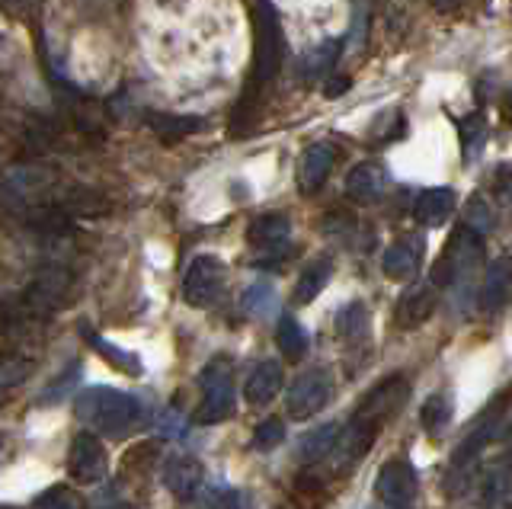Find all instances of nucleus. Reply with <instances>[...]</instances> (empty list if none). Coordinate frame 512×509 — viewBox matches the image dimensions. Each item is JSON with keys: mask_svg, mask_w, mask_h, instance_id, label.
Instances as JSON below:
<instances>
[{"mask_svg": "<svg viewBox=\"0 0 512 509\" xmlns=\"http://www.w3.org/2000/svg\"><path fill=\"white\" fill-rule=\"evenodd\" d=\"M103 509H135V506H128V503H119V506H103Z\"/></svg>", "mask_w": 512, "mask_h": 509, "instance_id": "obj_38", "label": "nucleus"}, {"mask_svg": "<svg viewBox=\"0 0 512 509\" xmlns=\"http://www.w3.org/2000/svg\"><path fill=\"white\" fill-rule=\"evenodd\" d=\"M384 170L381 164H372V161H365V164H356L349 170V177H346V196L352 202H378L381 193H384Z\"/></svg>", "mask_w": 512, "mask_h": 509, "instance_id": "obj_18", "label": "nucleus"}, {"mask_svg": "<svg viewBox=\"0 0 512 509\" xmlns=\"http://www.w3.org/2000/svg\"><path fill=\"white\" fill-rule=\"evenodd\" d=\"M493 225H496V215H493V209H490V202H487V199H480V196H474V199L468 202V209H464V228H471L474 234L484 237L487 231H493Z\"/></svg>", "mask_w": 512, "mask_h": 509, "instance_id": "obj_32", "label": "nucleus"}, {"mask_svg": "<svg viewBox=\"0 0 512 509\" xmlns=\"http://www.w3.org/2000/svg\"><path fill=\"white\" fill-rule=\"evenodd\" d=\"M423 263V237L420 234H407L400 237V241H394L388 250H384V260H381V269L388 279H397L404 282L410 279L416 269H420Z\"/></svg>", "mask_w": 512, "mask_h": 509, "instance_id": "obj_11", "label": "nucleus"}, {"mask_svg": "<svg viewBox=\"0 0 512 509\" xmlns=\"http://www.w3.org/2000/svg\"><path fill=\"white\" fill-rule=\"evenodd\" d=\"M52 183H55L52 173H45L39 167H13L4 177V193L20 202L23 209H29V205H36V202H48Z\"/></svg>", "mask_w": 512, "mask_h": 509, "instance_id": "obj_10", "label": "nucleus"}, {"mask_svg": "<svg viewBox=\"0 0 512 509\" xmlns=\"http://www.w3.org/2000/svg\"><path fill=\"white\" fill-rule=\"evenodd\" d=\"M346 90H349V77H333V81H327V87H324V93H327L330 100L343 97Z\"/></svg>", "mask_w": 512, "mask_h": 509, "instance_id": "obj_36", "label": "nucleus"}, {"mask_svg": "<svg viewBox=\"0 0 512 509\" xmlns=\"http://www.w3.org/2000/svg\"><path fill=\"white\" fill-rule=\"evenodd\" d=\"M343 55V42L340 39H324L317 45V49H311L308 55L301 58V68H298V77L301 81H320V77H327L333 68H336V61H340Z\"/></svg>", "mask_w": 512, "mask_h": 509, "instance_id": "obj_21", "label": "nucleus"}, {"mask_svg": "<svg viewBox=\"0 0 512 509\" xmlns=\"http://www.w3.org/2000/svg\"><path fill=\"white\" fill-rule=\"evenodd\" d=\"M87 343L100 353L112 369H119V372H125V375H141V362H138V356L135 353H125V349H119V346H112L109 340H103V337H96V333H90L87 330Z\"/></svg>", "mask_w": 512, "mask_h": 509, "instance_id": "obj_27", "label": "nucleus"}, {"mask_svg": "<svg viewBox=\"0 0 512 509\" xmlns=\"http://www.w3.org/2000/svg\"><path fill=\"white\" fill-rule=\"evenodd\" d=\"M288 237H292V221L282 212H269V215H260L247 228V241L256 247V250H276V247H285Z\"/></svg>", "mask_w": 512, "mask_h": 509, "instance_id": "obj_19", "label": "nucleus"}, {"mask_svg": "<svg viewBox=\"0 0 512 509\" xmlns=\"http://www.w3.org/2000/svg\"><path fill=\"white\" fill-rule=\"evenodd\" d=\"M333 394V381L324 369H311L292 381V388L285 394V407L295 420H308L317 410H324Z\"/></svg>", "mask_w": 512, "mask_h": 509, "instance_id": "obj_6", "label": "nucleus"}, {"mask_svg": "<svg viewBox=\"0 0 512 509\" xmlns=\"http://www.w3.org/2000/svg\"><path fill=\"white\" fill-rule=\"evenodd\" d=\"M282 391V365L276 359H263L253 365V372L247 375L244 397L253 407H266L272 397Z\"/></svg>", "mask_w": 512, "mask_h": 509, "instance_id": "obj_17", "label": "nucleus"}, {"mask_svg": "<svg viewBox=\"0 0 512 509\" xmlns=\"http://www.w3.org/2000/svg\"><path fill=\"white\" fill-rule=\"evenodd\" d=\"M74 410L80 423L90 426L96 436L122 439L141 423V401L116 388H87L77 394Z\"/></svg>", "mask_w": 512, "mask_h": 509, "instance_id": "obj_1", "label": "nucleus"}, {"mask_svg": "<svg viewBox=\"0 0 512 509\" xmlns=\"http://www.w3.org/2000/svg\"><path fill=\"white\" fill-rule=\"evenodd\" d=\"M333 164H336V151H333V145H327V141H320V145H311L308 151H304L301 167H298V189L301 193L304 196L317 193V189L327 183Z\"/></svg>", "mask_w": 512, "mask_h": 509, "instance_id": "obj_14", "label": "nucleus"}, {"mask_svg": "<svg viewBox=\"0 0 512 509\" xmlns=\"http://www.w3.org/2000/svg\"><path fill=\"white\" fill-rule=\"evenodd\" d=\"M388 509H410V506H388Z\"/></svg>", "mask_w": 512, "mask_h": 509, "instance_id": "obj_39", "label": "nucleus"}, {"mask_svg": "<svg viewBox=\"0 0 512 509\" xmlns=\"http://www.w3.org/2000/svg\"><path fill=\"white\" fill-rule=\"evenodd\" d=\"M282 439H285V423L276 420V417L263 420L260 426H256V433H253V445H256L260 452L276 449V445H282Z\"/></svg>", "mask_w": 512, "mask_h": 509, "instance_id": "obj_33", "label": "nucleus"}, {"mask_svg": "<svg viewBox=\"0 0 512 509\" xmlns=\"http://www.w3.org/2000/svg\"><path fill=\"white\" fill-rule=\"evenodd\" d=\"M480 500H484V509H512V474L506 461L487 471Z\"/></svg>", "mask_w": 512, "mask_h": 509, "instance_id": "obj_24", "label": "nucleus"}, {"mask_svg": "<svg viewBox=\"0 0 512 509\" xmlns=\"http://www.w3.org/2000/svg\"><path fill=\"white\" fill-rule=\"evenodd\" d=\"M436 311V285H413L397 305V324L400 327H420Z\"/></svg>", "mask_w": 512, "mask_h": 509, "instance_id": "obj_20", "label": "nucleus"}, {"mask_svg": "<svg viewBox=\"0 0 512 509\" xmlns=\"http://www.w3.org/2000/svg\"><path fill=\"white\" fill-rule=\"evenodd\" d=\"M224 263L212 253H199L196 260L186 266V276H183V298L189 301L192 308H208L215 305L221 289H224Z\"/></svg>", "mask_w": 512, "mask_h": 509, "instance_id": "obj_5", "label": "nucleus"}, {"mask_svg": "<svg viewBox=\"0 0 512 509\" xmlns=\"http://www.w3.org/2000/svg\"><path fill=\"white\" fill-rule=\"evenodd\" d=\"M407 378L404 375H394L388 381H381L378 388H372L365 394V401L359 404L356 410V417H365V420H372V423H384V420H391L394 413L400 410V404L407 401Z\"/></svg>", "mask_w": 512, "mask_h": 509, "instance_id": "obj_9", "label": "nucleus"}, {"mask_svg": "<svg viewBox=\"0 0 512 509\" xmlns=\"http://www.w3.org/2000/svg\"><path fill=\"white\" fill-rule=\"evenodd\" d=\"M365 330H368V308L362 301H349L346 308H340V314H336V333L343 340H359Z\"/></svg>", "mask_w": 512, "mask_h": 509, "instance_id": "obj_29", "label": "nucleus"}, {"mask_svg": "<svg viewBox=\"0 0 512 509\" xmlns=\"http://www.w3.org/2000/svg\"><path fill=\"white\" fill-rule=\"evenodd\" d=\"M202 481H205L202 461L189 458V455H173L164 465V487L180 500L196 497V493L202 490Z\"/></svg>", "mask_w": 512, "mask_h": 509, "instance_id": "obj_12", "label": "nucleus"}, {"mask_svg": "<svg viewBox=\"0 0 512 509\" xmlns=\"http://www.w3.org/2000/svg\"><path fill=\"white\" fill-rule=\"evenodd\" d=\"M276 343L282 349L285 359H301L304 353H308V333H304V327L295 321V317H282L279 327H276Z\"/></svg>", "mask_w": 512, "mask_h": 509, "instance_id": "obj_26", "label": "nucleus"}, {"mask_svg": "<svg viewBox=\"0 0 512 509\" xmlns=\"http://www.w3.org/2000/svg\"><path fill=\"white\" fill-rule=\"evenodd\" d=\"M416 471L407 458H391L388 465H381L375 477V493L381 503L388 506H410L416 497Z\"/></svg>", "mask_w": 512, "mask_h": 509, "instance_id": "obj_8", "label": "nucleus"}, {"mask_svg": "<svg viewBox=\"0 0 512 509\" xmlns=\"http://www.w3.org/2000/svg\"><path fill=\"white\" fill-rule=\"evenodd\" d=\"M333 276V263L330 257H317L301 269V279L295 285V301L298 305H311V301L327 289V282Z\"/></svg>", "mask_w": 512, "mask_h": 509, "instance_id": "obj_22", "label": "nucleus"}, {"mask_svg": "<svg viewBox=\"0 0 512 509\" xmlns=\"http://www.w3.org/2000/svg\"><path fill=\"white\" fill-rule=\"evenodd\" d=\"M282 26L276 10H272L269 0H260L256 7V49H253V71H250V84H247V100L256 97V90H263L272 77L282 68Z\"/></svg>", "mask_w": 512, "mask_h": 509, "instance_id": "obj_2", "label": "nucleus"}, {"mask_svg": "<svg viewBox=\"0 0 512 509\" xmlns=\"http://www.w3.org/2000/svg\"><path fill=\"white\" fill-rule=\"evenodd\" d=\"M512 295V260L509 257H496L487 266L484 285H480V308L484 311H500Z\"/></svg>", "mask_w": 512, "mask_h": 509, "instance_id": "obj_16", "label": "nucleus"}, {"mask_svg": "<svg viewBox=\"0 0 512 509\" xmlns=\"http://www.w3.org/2000/svg\"><path fill=\"white\" fill-rule=\"evenodd\" d=\"M202 404H199V413L196 420L202 426H212V423H221L228 420L234 413V378H231V362L224 359H215L208 362L202 369Z\"/></svg>", "mask_w": 512, "mask_h": 509, "instance_id": "obj_4", "label": "nucleus"}, {"mask_svg": "<svg viewBox=\"0 0 512 509\" xmlns=\"http://www.w3.org/2000/svg\"><path fill=\"white\" fill-rule=\"evenodd\" d=\"M336 439H340V423H324V426H317V429H311V433L301 439V445H298V458H301V461H320V458H327V455L333 452Z\"/></svg>", "mask_w": 512, "mask_h": 509, "instance_id": "obj_25", "label": "nucleus"}, {"mask_svg": "<svg viewBox=\"0 0 512 509\" xmlns=\"http://www.w3.org/2000/svg\"><path fill=\"white\" fill-rule=\"evenodd\" d=\"M244 308H247L250 314H266V311L272 308V285H269V282H256V285H250L247 295H244Z\"/></svg>", "mask_w": 512, "mask_h": 509, "instance_id": "obj_34", "label": "nucleus"}, {"mask_svg": "<svg viewBox=\"0 0 512 509\" xmlns=\"http://www.w3.org/2000/svg\"><path fill=\"white\" fill-rule=\"evenodd\" d=\"M109 458L96 433H77L68 449V471L77 484H96L106 477Z\"/></svg>", "mask_w": 512, "mask_h": 509, "instance_id": "obj_7", "label": "nucleus"}, {"mask_svg": "<svg viewBox=\"0 0 512 509\" xmlns=\"http://www.w3.org/2000/svg\"><path fill=\"white\" fill-rule=\"evenodd\" d=\"M64 292H68V273H64V269H45V273L29 285L26 305L36 314H52L64 301Z\"/></svg>", "mask_w": 512, "mask_h": 509, "instance_id": "obj_15", "label": "nucleus"}, {"mask_svg": "<svg viewBox=\"0 0 512 509\" xmlns=\"http://www.w3.org/2000/svg\"><path fill=\"white\" fill-rule=\"evenodd\" d=\"M455 209H458L455 189L436 186V189H423V193L416 196L413 218L420 221V225H426V228H439V225H445V221L455 215Z\"/></svg>", "mask_w": 512, "mask_h": 509, "instance_id": "obj_13", "label": "nucleus"}, {"mask_svg": "<svg viewBox=\"0 0 512 509\" xmlns=\"http://www.w3.org/2000/svg\"><path fill=\"white\" fill-rule=\"evenodd\" d=\"M480 263H484V237L474 234L471 228H458L448 241L442 260L432 269V285L436 289H452L455 282L471 279Z\"/></svg>", "mask_w": 512, "mask_h": 509, "instance_id": "obj_3", "label": "nucleus"}, {"mask_svg": "<svg viewBox=\"0 0 512 509\" xmlns=\"http://www.w3.org/2000/svg\"><path fill=\"white\" fill-rule=\"evenodd\" d=\"M32 509H87V503L77 490L58 484V487H48L45 493H39V497L32 500Z\"/></svg>", "mask_w": 512, "mask_h": 509, "instance_id": "obj_31", "label": "nucleus"}, {"mask_svg": "<svg viewBox=\"0 0 512 509\" xmlns=\"http://www.w3.org/2000/svg\"><path fill=\"white\" fill-rule=\"evenodd\" d=\"M458 135H461V151L468 161H474V157L480 154V148H484V141H487V122L480 113H468L461 119L458 125Z\"/></svg>", "mask_w": 512, "mask_h": 509, "instance_id": "obj_28", "label": "nucleus"}, {"mask_svg": "<svg viewBox=\"0 0 512 509\" xmlns=\"http://www.w3.org/2000/svg\"><path fill=\"white\" fill-rule=\"evenodd\" d=\"M0 509H13V506H0Z\"/></svg>", "mask_w": 512, "mask_h": 509, "instance_id": "obj_40", "label": "nucleus"}, {"mask_svg": "<svg viewBox=\"0 0 512 509\" xmlns=\"http://www.w3.org/2000/svg\"><path fill=\"white\" fill-rule=\"evenodd\" d=\"M365 29H368V4L365 0H352V42L362 45Z\"/></svg>", "mask_w": 512, "mask_h": 509, "instance_id": "obj_35", "label": "nucleus"}, {"mask_svg": "<svg viewBox=\"0 0 512 509\" xmlns=\"http://www.w3.org/2000/svg\"><path fill=\"white\" fill-rule=\"evenodd\" d=\"M420 420L429 433H442V429L452 423V397L448 394H432L420 410Z\"/></svg>", "mask_w": 512, "mask_h": 509, "instance_id": "obj_30", "label": "nucleus"}, {"mask_svg": "<svg viewBox=\"0 0 512 509\" xmlns=\"http://www.w3.org/2000/svg\"><path fill=\"white\" fill-rule=\"evenodd\" d=\"M148 125L154 129V135L160 141H167V145H176V141H183L189 135L202 132V119L196 116H170V113H151L148 116Z\"/></svg>", "mask_w": 512, "mask_h": 509, "instance_id": "obj_23", "label": "nucleus"}, {"mask_svg": "<svg viewBox=\"0 0 512 509\" xmlns=\"http://www.w3.org/2000/svg\"><path fill=\"white\" fill-rule=\"evenodd\" d=\"M461 4H464V0H432V7H436L439 13H455Z\"/></svg>", "mask_w": 512, "mask_h": 509, "instance_id": "obj_37", "label": "nucleus"}]
</instances>
